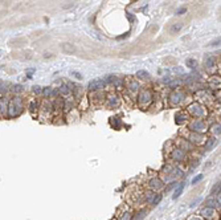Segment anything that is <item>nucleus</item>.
Here are the masks:
<instances>
[{"label":"nucleus","mask_w":221,"mask_h":220,"mask_svg":"<svg viewBox=\"0 0 221 220\" xmlns=\"http://www.w3.org/2000/svg\"><path fill=\"white\" fill-rule=\"evenodd\" d=\"M189 119V115L187 111H183V110H179L178 113L175 114V122L178 125H183V123H187V121Z\"/></svg>","instance_id":"obj_15"},{"label":"nucleus","mask_w":221,"mask_h":220,"mask_svg":"<svg viewBox=\"0 0 221 220\" xmlns=\"http://www.w3.org/2000/svg\"><path fill=\"white\" fill-rule=\"evenodd\" d=\"M216 45H220V39H217L213 42H210V47H216Z\"/></svg>","instance_id":"obj_38"},{"label":"nucleus","mask_w":221,"mask_h":220,"mask_svg":"<svg viewBox=\"0 0 221 220\" xmlns=\"http://www.w3.org/2000/svg\"><path fill=\"white\" fill-rule=\"evenodd\" d=\"M32 92L35 93L36 95H43V87L38 86V85H35V86L32 87Z\"/></svg>","instance_id":"obj_32"},{"label":"nucleus","mask_w":221,"mask_h":220,"mask_svg":"<svg viewBox=\"0 0 221 220\" xmlns=\"http://www.w3.org/2000/svg\"><path fill=\"white\" fill-rule=\"evenodd\" d=\"M11 89H9V92L12 93V94H21L23 90H24V87H23V85H11Z\"/></svg>","instance_id":"obj_24"},{"label":"nucleus","mask_w":221,"mask_h":220,"mask_svg":"<svg viewBox=\"0 0 221 220\" xmlns=\"http://www.w3.org/2000/svg\"><path fill=\"white\" fill-rule=\"evenodd\" d=\"M106 102L109 107H118L120 103V100L117 93H110V94L106 95Z\"/></svg>","instance_id":"obj_13"},{"label":"nucleus","mask_w":221,"mask_h":220,"mask_svg":"<svg viewBox=\"0 0 221 220\" xmlns=\"http://www.w3.org/2000/svg\"><path fill=\"white\" fill-rule=\"evenodd\" d=\"M184 184H185V183H180V186H179V187H178V188H176V190H175V192H173V196H172V198L175 199V200H176V199L179 198V196L181 195V193H183V190H184Z\"/></svg>","instance_id":"obj_27"},{"label":"nucleus","mask_w":221,"mask_h":220,"mask_svg":"<svg viewBox=\"0 0 221 220\" xmlns=\"http://www.w3.org/2000/svg\"><path fill=\"white\" fill-rule=\"evenodd\" d=\"M8 101L9 98L7 95H0V118L8 117Z\"/></svg>","instance_id":"obj_8"},{"label":"nucleus","mask_w":221,"mask_h":220,"mask_svg":"<svg viewBox=\"0 0 221 220\" xmlns=\"http://www.w3.org/2000/svg\"><path fill=\"white\" fill-rule=\"evenodd\" d=\"M24 111V100L20 94H14L8 101V117L7 118H16Z\"/></svg>","instance_id":"obj_1"},{"label":"nucleus","mask_w":221,"mask_h":220,"mask_svg":"<svg viewBox=\"0 0 221 220\" xmlns=\"http://www.w3.org/2000/svg\"><path fill=\"white\" fill-rule=\"evenodd\" d=\"M181 29V24H175V25L171 28V33H175V32H179Z\"/></svg>","instance_id":"obj_34"},{"label":"nucleus","mask_w":221,"mask_h":220,"mask_svg":"<svg viewBox=\"0 0 221 220\" xmlns=\"http://www.w3.org/2000/svg\"><path fill=\"white\" fill-rule=\"evenodd\" d=\"M40 100H36V98H32V100H29V102H28V111L31 113V115L32 117H37L38 115V109H40Z\"/></svg>","instance_id":"obj_9"},{"label":"nucleus","mask_w":221,"mask_h":220,"mask_svg":"<svg viewBox=\"0 0 221 220\" xmlns=\"http://www.w3.org/2000/svg\"><path fill=\"white\" fill-rule=\"evenodd\" d=\"M162 200V195L160 193H155L154 198H152V201H151V206H158Z\"/></svg>","instance_id":"obj_31"},{"label":"nucleus","mask_w":221,"mask_h":220,"mask_svg":"<svg viewBox=\"0 0 221 220\" xmlns=\"http://www.w3.org/2000/svg\"><path fill=\"white\" fill-rule=\"evenodd\" d=\"M125 84H126V89L128 90V92H131V93H138L139 92V82L136 81V80H134V78H131V77H128V78H126L125 80Z\"/></svg>","instance_id":"obj_11"},{"label":"nucleus","mask_w":221,"mask_h":220,"mask_svg":"<svg viewBox=\"0 0 221 220\" xmlns=\"http://www.w3.org/2000/svg\"><path fill=\"white\" fill-rule=\"evenodd\" d=\"M105 82L113 84L117 90H123V87H125V80L119 78V77H117V76H109L106 80H105Z\"/></svg>","instance_id":"obj_10"},{"label":"nucleus","mask_w":221,"mask_h":220,"mask_svg":"<svg viewBox=\"0 0 221 220\" xmlns=\"http://www.w3.org/2000/svg\"><path fill=\"white\" fill-rule=\"evenodd\" d=\"M106 100V95L103 94L102 90H97V92H90V102L93 103H101Z\"/></svg>","instance_id":"obj_14"},{"label":"nucleus","mask_w":221,"mask_h":220,"mask_svg":"<svg viewBox=\"0 0 221 220\" xmlns=\"http://www.w3.org/2000/svg\"><path fill=\"white\" fill-rule=\"evenodd\" d=\"M212 215H216V211L215 208H212V207H205V208L201 209V216L202 217H209V219H212Z\"/></svg>","instance_id":"obj_21"},{"label":"nucleus","mask_w":221,"mask_h":220,"mask_svg":"<svg viewBox=\"0 0 221 220\" xmlns=\"http://www.w3.org/2000/svg\"><path fill=\"white\" fill-rule=\"evenodd\" d=\"M105 85H106V82H105L103 78H96V80H93V81L89 82V90H90V92L102 90L105 87Z\"/></svg>","instance_id":"obj_12"},{"label":"nucleus","mask_w":221,"mask_h":220,"mask_svg":"<svg viewBox=\"0 0 221 220\" xmlns=\"http://www.w3.org/2000/svg\"><path fill=\"white\" fill-rule=\"evenodd\" d=\"M114 220H117V219H114Z\"/></svg>","instance_id":"obj_40"},{"label":"nucleus","mask_w":221,"mask_h":220,"mask_svg":"<svg viewBox=\"0 0 221 220\" xmlns=\"http://www.w3.org/2000/svg\"><path fill=\"white\" fill-rule=\"evenodd\" d=\"M185 139H188L189 143H193V145H202L207 139V135L204 133H193L191 131V135L189 137H185Z\"/></svg>","instance_id":"obj_7"},{"label":"nucleus","mask_w":221,"mask_h":220,"mask_svg":"<svg viewBox=\"0 0 221 220\" xmlns=\"http://www.w3.org/2000/svg\"><path fill=\"white\" fill-rule=\"evenodd\" d=\"M210 195H220V182L216 183V186L213 187L212 192H210Z\"/></svg>","instance_id":"obj_33"},{"label":"nucleus","mask_w":221,"mask_h":220,"mask_svg":"<svg viewBox=\"0 0 221 220\" xmlns=\"http://www.w3.org/2000/svg\"><path fill=\"white\" fill-rule=\"evenodd\" d=\"M54 113L53 110V102H52L51 100H44L40 102V109H38V115L37 118L40 119V121H48V119H51V115Z\"/></svg>","instance_id":"obj_2"},{"label":"nucleus","mask_w":221,"mask_h":220,"mask_svg":"<svg viewBox=\"0 0 221 220\" xmlns=\"http://www.w3.org/2000/svg\"><path fill=\"white\" fill-rule=\"evenodd\" d=\"M216 62H217V60L215 57H212V56H209L205 60V68H207V70H212L213 68H216Z\"/></svg>","instance_id":"obj_22"},{"label":"nucleus","mask_w":221,"mask_h":220,"mask_svg":"<svg viewBox=\"0 0 221 220\" xmlns=\"http://www.w3.org/2000/svg\"><path fill=\"white\" fill-rule=\"evenodd\" d=\"M209 130L213 133L215 135H220V123L218 122H215V123L212 125V126L209 127Z\"/></svg>","instance_id":"obj_29"},{"label":"nucleus","mask_w":221,"mask_h":220,"mask_svg":"<svg viewBox=\"0 0 221 220\" xmlns=\"http://www.w3.org/2000/svg\"><path fill=\"white\" fill-rule=\"evenodd\" d=\"M133 216H134L133 211H131V209H128L127 207H125V211H123V212L118 211L117 220H131V219H133Z\"/></svg>","instance_id":"obj_16"},{"label":"nucleus","mask_w":221,"mask_h":220,"mask_svg":"<svg viewBox=\"0 0 221 220\" xmlns=\"http://www.w3.org/2000/svg\"><path fill=\"white\" fill-rule=\"evenodd\" d=\"M187 12V8H179L178 11H176V15H183V13H185Z\"/></svg>","instance_id":"obj_36"},{"label":"nucleus","mask_w":221,"mask_h":220,"mask_svg":"<svg viewBox=\"0 0 221 220\" xmlns=\"http://www.w3.org/2000/svg\"><path fill=\"white\" fill-rule=\"evenodd\" d=\"M43 95H44L45 98L54 97V87H52V86L43 87Z\"/></svg>","instance_id":"obj_23"},{"label":"nucleus","mask_w":221,"mask_h":220,"mask_svg":"<svg viewBox=\"0 0 221 220\" xmlns=\"http://www.w3.org/2000/svg\"><path fill=\"white\" fill-rule=\"evenodd\" d=\"M209 86L212 87L213 90L220 89V76H213V77H210V80H209Z\"/></svg>","instance_id":"obj_20"},{"label":"nucleus","mask_w":221,"mask_h":220,"mask_svg":"<svg viewBox=\"0 0 221 220\" xmlns=\"http://www.w3.org/2000/svg\"><path fill=\"white\" fill-rule=\"evenodd\" d=\"M163 184H164V182H163L160 178L155 176L150 180V188H151L152 191H158V190H160V188H163Z\"/></svg>","instance_id":"obj_17"},{"label":"nucleus","mask_w":221,"mask_h":220,"mask_svg":"<svg viewBox=\"0 0 221 220\" xmlns=\"http://www.w3.org/2000/svg\"><path fill=\"white\" fill-rule=\"evenodd\" d=\"M150 73L147 70H138V73H136V78L138 80H142V81H144V80H150Z\"/></svg>","instance_id":"obj_25"},{"label":"nucleus","mask_w":221,"mask_h":220,"mask_svg":"<svg viewBox=\"0 0 221 220\" xmlns=\"http://www.w3.org/2000/svg\"><path fill=\"white\" fill-rule=\"evenodd\" d=\"M187 113H188V115H192V117H195V118L201 119L202 117L207 114V110H205V107L200 102H192L191 105L187 107Z\"/></svg>","instance_id":"obj_4"},{"label":"nucleus","mask_w":221,"mask_h":220,"mask_svg":"<svg viewBox=\"0 0 221 220\" xmlns=\"http://www.w3.org/2000/svg\"><path fill=\"white\" fill-rule=\"evenodd\" d=\"M208 129V125L205 123L204 119H193L192 122H189L188 125V130L193 133H205V130Z\"/></svg>","instance_id":"obj_6"},{"label":"nucleus","mask_w":221,"mask_h":220,"mask_svg":"<svg viewBox=\"0 0 221 220\" xmlns=\"http://www.w3.org/2000/svg\"><path fill=\"white\" fill-rule=\"evenodd\" d=\"M205 148H207V150H210V148L213 147V146H216V138H213V137H209V138H207V139H205Z\"/></svg>","instance_id":"obj_26"},{"label":"nucleus","mask_w":221,"mask_h":220,"mask_svg":"<svg viewBox=\"0 0 221 220\" xmlns=\"http://www.w3.org/2000/svg\"><path fill=\"white\" fill-rule=\"evenodd\" d=\"M70 74H72L73 77H76V78H77V80H81V78H82V76H81V74L78 73V72H72V73H70Z\"/></svg>","instance_id":"obj_37"},{"label":"nucleus","mask_w":221,"mask_h":220,"mask_svg":"<svg viewBox=\"0 0 221 220\" xmlns=\"http://www.w3.org/2000/svg\"><path fill=\"white\" fill-rule=\"evenodd\" d=\"M185 65H187V68H189V69H196L197 60H195V58H188V60L185 61Z\"/></svg>","instance_id":"obj_28"},{"label":"nucleus","mask_w":221,"mask_h":220,"mask_svg":"<svg viewBox=\"0 0 221 220\" xmlns=\"http://www.w3.org/2000/svg\"><path fill=\"white\" fill-rule=\"evenodd\" d=\"M138 105L140 109H147L152 102H154V92L148 87L142 89L138 94Z\"/></svg>","instance_id":"obj_3"},{"label":"nucleus","mask_w":221,"mask_h":220,"mask_svg":"<svg viewBox=\"0 0 221 220\" xmlns=\"http://www.w3.org/2000/svg\"><path fill=\"white\" fill-rule=\"evenodd\" d=\"M202 179V174H199V175H197V176H195L193 178V179H192V184H196V183L197 182H200V180H201Z\"/></svg>","instance_id":"obj_35"},{"label":"nucleus","mask_w":221,"mask_h":220,"mask_svg":"<svg viewBox=\"0 0 221 220\" xmlns=\"http://www.w3.org/2000/svg\"><path fill=\"white\" fill-rule=\"evenodd\" d=\"M188 220H200V217H197V216H192V217H189Z\"/></svg>","instance_id":"obj_39"},{"label":"nucleus","mask_w":221,"mask_h":220,"mask_svg":"<svg viewBox=\"0 0 221 220\" xmlns=\"http://www.w3.org/2000/svg\"><path fill=\"white\" fill-rule=\"evenodd\" d=\"M144 216H146V211H144V209H140L135 216H133V219H131V220H143Z\"/></svg>","instance_id":"obj_30"},{"label":"nucleus","mask_w":221,"mask_h":220,"mask_svg":"<svg viewBox=\"0 0 221 220\" xmlns=\"http://www.w3.org/2000/svg\"><path fill=\"white\" fill-rule=\"evenodd\" d=\"M58 92H60V95L61 97H69V95H72V89H70L69 84H62L61 86L58 87Z\"/></svg>","instance_id":"obj_19"},{"label":"nucleus","mask_w":221,"mask_h":220,"mask_svg":"<svg viewBox=\"0 0 221 220\" xmlns=\"http://www.w3.org/2000/svg\"><path fill=\"white\" fill-rule=\"evenodd\" d=\"M172 158H173V161H176V162H181L187 158V153L184 150H181V148H175V150L172 151Z\"/></svg>","instance_id":"obj_18"},{"label":"nucleus","mask_w":221,"mask_h":220,"mask_svg":"<svg viewBox=\"0 0 221 220\" xmlns=\"http://www.w3.org/2000/svg\"><path fill=\"white\" fill-rule=\"evenodd\" d=\"M184 100H185V93L181 92V90H173V92H171L170 97H168V102H170L171 107L180 106V103H183Z\"/></svg>","instance_id":"obj_5"}]
</instances>
